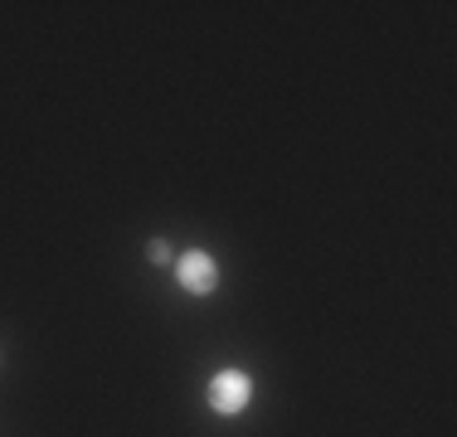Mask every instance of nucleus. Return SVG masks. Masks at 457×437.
<instances>
[{
	"mask_svg": "<svg viewBox=\"0 0 457 437\" xmlns=\"http://www.w3.org/2000/svg\"><path fill=\"white\" fill-rule=\"evenodd\" d=\"M204 399H210V408L220 413V418H234V413H244L248 399H253V379H248L244 369H220V375L210 379V389H204Z\"/></svg>",
	"mask_w": 457,
	"mask_h": 437,
	"instance_id": "nucleus-1",
	"label": "nucleus"
},
{
	"mask_svg": "<svg viewBox=\"0 0 457 437\" xmlns=\"http://www.w3.org/2000/svg\"><path fill=\"white\" fill-rule=\"evenodd\" d=\"M176 282L190 297H210V292L220 287V268H214V258L204 253V248H190V253L176 258Z\"/></svg>",
	"mask_w": 457,
	"mask_h": 437,
	"instance_id": "nucleus-2",
	"label": "nucleus"
},
{
	"mask_svg": "<svg viewBox=\"0 0 457 437\" xmlns=\"http://www.w3.org/2000/svg\"><path fill=\"white\" fill-rule=\"evenodd\" d=\"M170 258H176V253H170V243H166V238H151V243H146V262H156V268H166Z\"/></svg>",
	"mask_w": 457,
	"mask_h": 437,
	"instance_id": "nucleus-3",
	"label": "nucleus"
}]
</instances>
